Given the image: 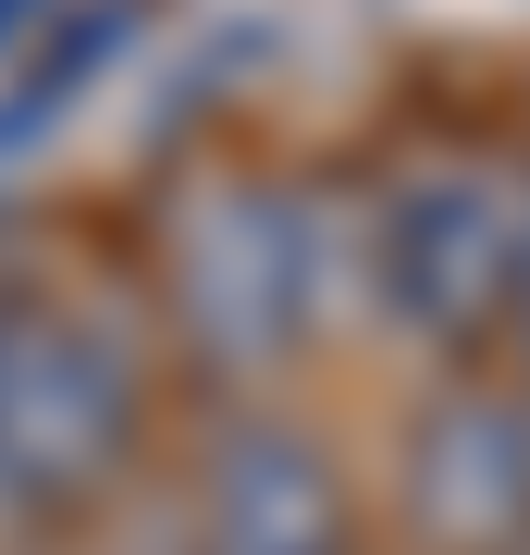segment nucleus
Wrapping results in <instances>:
<instances>
[{
  "label": "nucleus",
  "mask_w": 530,
  "mask_h": 555,
  "mask_svg": "<svg viewBox=\"0 0 530 555\" xmlns=\"http://www.w3.org/2000/svg\"><path fill=\"white\" fill-rule=\"evenodd\" d=\"M419 518L469 555L530 543V396H456L419 433Z\"/></svg>",
  "instance_id": "7ed1b4c3"
},
{
  "label": "nucleus",
  "mask_w": 530,
  "mask_h": 555,
  "mask_svg": "<svg viewBox=\"0 0 530 555\" xmlns=\"http://www.w3.org/2000/svg\"><path fill=\"white\" fill-rule=\"evenodd\" d=\"M197 555H346V494L321 469V444L284 420L222 433L210 481H197Z\"/></svg>",
  "instance_id": "f03ea898"
},
{
  "label": "nucleus",
  "mask_w": 530,
  "mask_h": 555,
  "mask_svg": "<svg viewBox=\"0 0 530 555\" xmlns=\"http://www.w3.org/2000/svg\"><path fill=\"white\" fill-rule=\"evenodd\" d=\"M124 420H137V371H124L112 321L62 297H0V494L13 518L99 494V469L124 456Z\"/></svg>",
  "instance_id": "f257e3e1"
}]
</instances>
